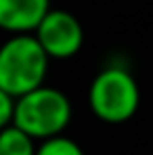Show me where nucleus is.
Instances as JSON below:
<instances>
[{"instance_id": "1", "label": "nucleus", "mask_w": 153, "mask_h": 155, "mask_svg": "<svg viewBox=\"0 0 153 155\" xmlns=\"http://www.w3.org/2000/svg\"><path fill=\"white\" fill-rule=\"evenodd\" d=\"M51 57L34 34L11 36L0 46V88L21 99L44 86Z\"/></svg>"}, {"instance_id": "2", "label": "nucleus", "mask_w": 153, "mask_h": 155, "mask_svg": "<svg viewBox=\"0 0 153 155\" xmlns=\"http://www.w3.org/2000/svg\"><path fill=\"white\" fill-rule=\"evenodd\" d=\"M72 122V103L65 92L52 86H40L38 90L17 99L15 126L27 132L34 140H48L61 136Z\"/></svg>"}, {"instance_id": "3", "label": "nucleus", "mask_w": 153, "mask_h": 155, "mask_svg": "<svg viewBox=\"0 0 153 155\" xmlns=\"http://www.w3.org/2000/svg\"><path fill=\"white\" fill-rule=\"evenodd\" d=\"M90 111L105 124H124L141 105V90L134 76L124 67H105L88 88Z\"/></svg>"}, {"instance_id": "4", "label": "nucleus", "mask_w": 153, "mask_h": 155, "mask_svg": "<svg viewBox=\"0 0 153 155\" xmlns=\"http://www.w3.org/2000/svg\"><path fill=\"white\" fill-rule=\"evenodd\" d=\"M34 36L51 59H72L82 51L84 44L82 23L76 15L63 8H51Z\"/></svg>"}, {"instance_id": "5", "label": "nucleus", "mask_w": 153, "mask_h": 155, "mask_svg": "<svg viewBox=\"0 0 153 155\" xmlns=\"http://www.w3.org/2000/svg\"><path fill=\"white\" fill-rule=\"evenodd\" d=\"M51 13V0H0V29L23 36L34 34Z\"/></svg>"}, {"instance_id": "6", "label": "nucleus", "mask_w": 153, "mask_h": 155, "mask_svg": "<svg viewBox=\"0 0 153 155\" xmlns=\"http://www.w3.org/2000/svg\"><path fill=\"white\" fill-rule=\"evenodd\" d=\"M36 153H38L36 140L27 132L17 128L15 124L0 130V155H36Z\"/></svg>"}, {"instance_id": "7", "label": "nucleus", "mask_w": 153, "mask_h": 155, "mask_svg": "<svg viewBox=\"0 0 153 155\" xmlns=\"http://www.w3.org/2000/svg\"><path fill=\"white\" fill-rule=\"evenodd\" d=\"M36 155H84V151L76 140L61 134V136H55V138H48V140H42L38 145V153Z\"/></svg>"}, {"instance_id": "8", "label": "nucleus", "mask_w": 153, "mask_h": 155, "mask_svg": "<svg viewBox=\"0 0 153 155\" xmlns=\"http://www.w3.org/2000/svg\"><path fill=\"white\" fill-rule=\"evenodd\" d=\"M15 107H17V99L0 88V130L8 128L15 122Z\"/></svg>"}]
</instances>
